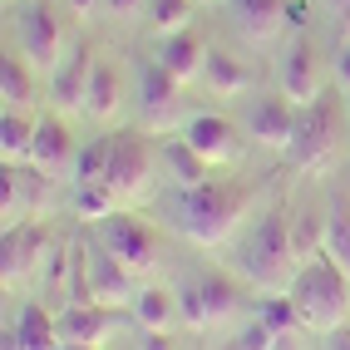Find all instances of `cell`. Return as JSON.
<instances>
[{
    "instance_id": "52a82bcc",
    "label": "cell",
    "mask_w": 350,
    "mask_h": 350,
    "mask_svg": "<svg viewBox=\"0 0 350 350\" xmlns=\"http://www.w3.org/2000/svg\"><path fill=\"white\" fill-rule=\"evenodd\" d=\"M178 311H183V321H188L193 331L217 325L227 316H237V286H232L222 271H207V276H198V282L178 286Z\"/></svg>"
},
{
    "instance_id": "cb8c5ba5",
    "label": "cell",
    "mask_w": 350,
    "mask_h": 350,
    "mask_svg": "<svg viewBox=\"0 0 350 350\" xmlns=\"http://www.w3.org/2000/svg\"><path fill=\"white\" fill-rule=\"evenodd\" d=\"M173 321H178V291L144 286L133 296V325L138 331H173Z\"/></svg>"
},
{
    "instance_id": "ab89813d",
    "label": "cell",
    "mask_w": 350,
    "mask_h": 350,
    "mask_svg": "<svg viewBox=\"0 0 350 350\" xmlns=\"http://www.w3.org/2000/svg\"><path fill=\"white\" fill-rule=\"evenodd\" d=\"M345 109H350V99H345Z\"/></svg>"
},
{
    "instance_id": "5b68a950",
    "label": "cell",
    "mask_w": 350,
    "mask_h": 350,
    "mask_svg": "<svg viewBox=\"0 0 350 350\" xmlns=\"http://www.w3.org/2000/svg\"><path fill=\"white\" fill-rule=\"evenodd\" d=\"M99 247H104L109 256H119L133 276L153 271V267H158V252H163L158 232H153L144 217L124 213V207H113L109 217H99Z\"/></svg>"
},
{
    "instance_id": "9c48e42d",
    "label": "cell",
    "mask_w": 350,
    "mask_h": 350,
    "mask_svg": "<svg viewBox=\"0 0 350 350\" xmlns=\"http://www.w3.org/2000/svg\"><path fill=\"white\" fill-rule=\"evenodd\" d=\"M55 321H59L64 345H104V340L129 321V311L104 306V301H84V306H75V301H69V306H64Z\"/></svg>"
},
{
    "instance_id": "e575fe53",
    "label": "cell",
    "mask_w": 350,
    "mask_h": 350,
    "mask_svg": "<svg viewBox=\"0 0 350 350\" xmlns=\"http://www.w3.org/2000/svg\"><path fill=\"white\" fill-rule=\"evenodd\" d=\"M325 350H350V325H345V321L325 331Z\"/></svg>"
},
{
    "instance_id": "f1b7e54d",
    "label": "cell",
    "mask_w": 350,
    "mask_h": 350,
    "mask_svg": "<svg viewBox=\"0 0 350 350\" xmlns=\"http://www.w3.org/2000/svg\"><path fill=\"white\" fill-rule=\"evenodd\" d=\"M256 316H262L276 336H286V331H296V325H306V321H301V311H296V301H291L286 291H271V296H262Z\"/></svg>"
},
{
    "instance_id": "5bb4252c",
    "label": "cell",
    "mask_w": 350,
    "mask_h": 350,
    "mask_svg": "<svg viewBox=\"0 0 350 350\" xmlns=\"http://www.w3.org/2000/svg\"><path fill=\"white\" fill-rule=\"evenodd\" d=\"M178 89H183V79H173L158 59L138 64V104H144V119L153 129H168V119L178 113Z\"/></svg>"
},
{
    "instance_id": "9a60e30c",
    "label": "cell",
    "mask_w": 350,
    "mask_h": 350,
    "mask_svg": "<svg viewBox=\"0 0 350 350\" xmlns=\"http://www.w3.org/2000/svg\"><path fill=\"white\" fill-rule=\"evenodd\" d=\"M44 252H50V237H44V227L35 217L5 227V247H0V276L5 282H20L35 262H44Z\"/></svg>"
},
{
    "instance_id": "8fae6325",
    "label": "cell",
    "mask_w": 350,
    "mask_h": 350,
    "mask_svg": "<svg viewBox=\"0 0 350 350\" xmlns=\"http://www.w3.org/2000/svg\"><path fill=\"white\" fill-rule=\"evenodd\" d=\"M331 144H336V119L331 109H325L321 99L301 104V119H296V138H291V163H301V168H316V163L331 158Z\"/></svg>"
},
{
    "instance_id": "7c38bea8",
    "label": "cell",
    "mask_w": 350,
    "mask_h": 350,
    "mask_svg": "<svg viewBox=\"0 0 350 350\" xmlns=\"http://www.w3.org/2000/svg\"><path fill=\"white\" fill-rule=\"evenodd\" d=\"M276 79H282V94H286L291 104L321 99V59H316V44H311L306 35L286 44L282 64H276Z\"/></svg>"
},
{
    "instance_id": "d6986e66",
    "label": "cell",
    "mask_w": 350,
    "mask_h": 350,
    "mask_svg": "<svg viewBox=\"0 0 350 350\" xmlns=\"http://www.w3.org/2000/svg\"><path fill=\"white\" fill-rule=\"evenodd\" d=\"M158 64L168 69L173 79H202V64H207V44L198 30H173V35H163L158 44Z\"/></svg>"
},
{
    "instance_id": "7402d4cb",
    "label": "cell",
    "mask_w": 350,
    "mask_h": 350,
    "mask_svg": "<svg viewBox=\"0 0 350 350\" xmlns=\"http://www.w3.org/2000/svg\"><path fill=\"white\" fill-rule=\"evenodd\" d=\"M286 20V0H232V25L247 40H271Z\"/></svg>"
},
{
    "instance_id": "ba28073f",
    "label": "cell",
    "mask_w": 350,
    "mask_h": 350,
    "mask_svg": "<svg viewBox=\"0 0 350 350\" xmlns=\"http://www.w3.org/2000/svg\"><path fill=\"white\" fill-rule=\"evenodd\" d=\"M20 55L35 64V75H55V64L64 59V30L50 5H25V15H20Z\"/></svg>"
},
{
    "instance_id": "7a4b0ae2",
    "label": "cell",
    "mask_w": 350,
    "mask_h": 350,
    "mask_svg": "<svg viewBox=\"0 0 350 350\" xmlns=\"http://www.w3.org/2000/svg\"><path fill=\"white\" fill-rule=\"evenodd\" d=\"M237 267H242L247 282L262 286V291H286L291 286V276H296V232H291L286 207H271V213L256 217V227L242 237Z\"/></svg>"
},
{
    "instance_id": "3957f363",
    "label": "cell",
    "mask_w": 350,
    "mask_h": 350,
    "mask_svg": "<svg viewBox=\"0 0 350 350\" xmlns=\"http://www.w3.org/2000/svg\"><path fill=\"white\" fill-rule=\"evenodd\" d=\"M286 296L296 301V311L311 331H331V325H340L350 316V276L336 267V256H325V252H316L311 262L296 267Z\"/></svg>"
},
{
    "instance_id": "83f0119b",
    "label": "cell",
    "mask_w": 350,
    "mask_h": 350,
    "mask_svg": "<svg viewBox=\"0 0 350 350\" xmlns=\"http://www.w3.org/2000/svg\"><path fill=\"white\" fill-rule=\"evenodd\" d=\"M109 153H113V138H89V144L75 153V183L79 188H89V183H104V173H109Z\"/></svg>"
},
{
    "instance_id": "f546056e",
    "label": "cell",
    "mask_w": 350,
    "mask_h": 350,
    "mask_svg": "<svg viewBox=\"0 0 350 350\" xmlns=\"http://www.w3.org/2000/svg\"><path fill=\"white\" fill-rule=\"evenodd\" d=\"M148 25L158 35H173V30H188V15H193V0H148Z\"/></svg>"
},
{
    "instance_id": "e0dca14e",
    "label": "cell",
    "mask_w": 350,
    "mask_h": 350,
    "mask_svg": "<svg viewBox=\"0 0 350 350\" xmlns=\"http://www.w3.org/2000/svg\"><path fill=\"white\" fill-rule=\"evenodd\" d=\"M89 75H94V55H89V44H69L64 59L55 64V75H50V99L59 109H84Z\"/></svg>"
},
{
    "instance_id": "30bf717a",
    "label": "cell",
    "mask_w": 350,
    "mask_h": 350,
    "mask_svg": "<svg viewBox=\"0 0 350 350\" xmlns=\"http://www.w3.org/2000/svg\"><path fill=\"white\" fill-rule=\"evenodd\" d=\"M296 119H301V104H291L286 94H256L247 104V133L267 148H291Z\"/></svg>"
},
{
    "instance_id": "f35d334b",
    "label": "cell",
    "mask_w": 350,
    "mask_h": 350,
    "mask_svg": "<svg viewBox=\"0 0 350 350\" xmlns=\"http://www.w3.org/2000/svg\"><path fill=\"white\" fill-rule=\"evenodd\" d=\"M64 350H99V345H64Z\"/></svg>"
},
{
    "instance_id": "ffe728a7",
    "label": "cell",
    "mask_w": 350,
    "mask_h": 350,
    "mask_svg": "<svg viewBox=\"0 0 350 350\" xmlns=\"http://www.w3.org/2000/svg\"><path fill=\"white\" fill-rule=\"evenodd\" d=\"M119 99H124V75L113 59H94V75H89V89H84V113L89 119H113L119 113Z\"/></svg>"
},
{
    "instance_id": "d6a6232c",
    "label": "cell",
    "mask_w": 350,
    "mask_h": 350,
    "mask_svg": "<svg viewBox=\"0 0 350 350\" xmlns=\"http://www.w3.org/2000/svg\"><path fill=\"white\" fill-rule=\"evenodd\" d=\"M133 350H178V340H173V331H144Z\"/></svg>"
},
{
    "instance_id": "2e32d148",
    "label": "cell",
    "mask_w": 350,
    "mask_h": 350,
    "mask_svg": "<svg viewBox=\"0 0 350 350\" xmlns=\"http://www.w3.org/2000/svg\"><path fill=\"white\" fill-rule=\"evenodd\" d=\"M75 153L79 144L69 138V124L59 119V113H50V119H35V144H30V163L40 173H69L75 168Z\"/></svg>"
},
{
    "instance_id": "d4e9b609",
    "label": "cell",
    "mask_w": 350,
    "mask_h": 350,
    "mask_svg": "<svg viewBox=\"0 0 350 350\" xmlns=\"http://www.w3.org/2000/svg\"><path fill=\"white\" fill-rule=\"evenodd\" d=\"M321 252H325V256H336V267L350 276V202H345V198H331V207H325Z\"/></svg>"
},
{
    "instance_id": "ac0fdd59",
    "label": "cell",
    "mask_w": 350,
    "mask_h": 350,
    "mask_svg": "<svg viewBox=\"0 0 350 350\" xmlns=\"http://www.w3.org/2000/svg\"><path fill=\"white\" fill-rule=\"evenodd\" d=\"M5 350H64V336H59V321L44 316V306H20L15 325L5 331Z\"/></svg>"
},
{
    "instance_id": "4dcf8cb0",
    "label": "cell",
    "mask_w": 350,
    "mask_h": 350,
    "mask_svg": "<svg viewBox=\"0 0 350 350\" xmlns=\"http://www.w3.org/2000/svg\"><path fill=\"white\" fill-rule=\"evenodd\" d=\"M113 207H119V202H113V193L104 188V183H89V188H79V193H75V213H79V217H89V222L109 217Z\"/></svg>"
},
{
    "instance_id": "d590c367",
    "label": "cell",
    "mask_w": 350,
    "mask_h": 350,
    "mask_svg": "<svg viewBox=\"0 0 350 350\" xmlns=\"http://www.w3.org/2000/svg\"><path fill=\"white\" fill-rule=\"evenodd\" d=\"M104 10L124 20V15H133V10H148V0H104Z\"/></svg>"
},
{
    "instance_id": "603a6c76",
    "label": "cell",
    "mask_w": 350,
    "mask_h": 350,
    "mask_svg": "<svg viewBox=\"0 0 350 350\" xmlns=\"http://www.w3.org/2000/svg\"><path fill=\"white\" fill-rule=\"evenodd\" d=\"M163 163H168V173H173L178 188H198V183L213 178V163H207L183 133L178 138H163Z\"/></svg>"
},
{
    "instance_id": "4316f807",
    "label": "cell",
    "mask_w": 350,
    "mask_h": 350,
    "mask_svg": "<svg viewBox=\"0 0 350 350\" xmlns=\"http://www.w3.org/2000/svg\"><path fill=\"white\" fill-rule=\"evenodd\" d=\"M30 144H35V119H25V109H5V119H0V153H5V163H25Z\"/></svg>"
},
{
    "instance_id": "277c9868",
    "label": "cell",
    "mask_w": 350,
    "mask_h": 350,
    "mask_svg": "<svg viewBox=\"0 0 350 350\" xmlns=\"http://www.w3.org/2000/svg\"><path fill=\"white\" fill-rule=\"evenodd\" d=\"M133 291V271L109 256L99 242L94 247H79V262H75V276H69V301L84 306V301H104V306H129Z\"/></svg>"
},
{
    "instance_id": "44dd1931",
    "label": "cell",
    "mask_w": 350,
    "mask_h": 350,
    "mask_svg": "<svg viewBox=\"0 0 350 350\" xmlns=\"http://www.w3.org/2000/svg\"><path fill=\"white\" fill-rule=\"evenodd\" d=\"M202 84L213 89L217 99H237L247 94V84H252V69L232 55V50H207V64H202Z\"/></svg>"
},
{
    "instance_id": "4fadbf2b",
    "label": "cell",
    "mask_w": 350,
    "mask_h": 350,
    "mask_svg": "<svg viewBox=\"0 0 350 350\" xmlns=\"http://www.w3.org/2000/svg\"><path fill=\"white\" fill-rule=\"evenodd\" d=\"M183 138L213 163H232L237 158V148H242V129L232 124V119H222V113H193L188 124H183Z\"/></svg>"
},
{
    "instance_id": "836d02e7",
    "label": "cell",
    "mask_w": 350,
    "mask_h": 350,
    "mask_svg": "<svg viewBox=\"0 0 350 350\" xmlns=\"http://www.w3.org/2000/svg\"><path fill=\"white\" fill-rule=\"evenodd\" d=\"M336 84H340L345 94H350V40H345L340 50H336Z\"/></svg>"
},
{
    "instance_id": "8992f818",
    "label": "cell",
    "mask_w": 350,
    "mask_h": 350,
    "mask_svg": "<svg viewBox=\"0 0 350 350\" xmlns=\"http://www.w3.org/2000/svg\"><path fill=\"white\" fill-rule=\"evenodd\" d=\"M148 173H153V148L144 133H113V153H109V173H104V188L113 193V202H129L148 188Z\"/></svg>"
},
{
    "instance_id": "1f68e13d",
    "label": "cell",
    "mask_w": 350,
    "mask_h": 350,
    "mask_svg": "<svg viewBox=\"0 0 350 350\" xmlns=\"http://www.w3.org/2000/svg\"><path fill=\"white\" fill-rule=\"evenodd\" d=\"M276 340H282V336H276L262 316H252V321L242 325V336H237V345H232V350H276Z\"/></svg>"
},
{
    "instance_id": "8d00e7d4",
    "label": "cell",
    "mask_w": 350,
    "mask_h": 350,
    "mask_svg": "<svg viewBox=\"0 0 350 350\" xmlns=\"http://www.w3.org/2000/svg\"><path fill=\"white\" fill-rule=\"evenodd\" d=\"M64 5L75 10V15H84V20H89V15H94V10L104 5V0H64Z\"/></svg>"
},
{
    "instance_id": "484cf974",
    "label": "cell",
    "mask_w": 350,
    "mask_h": 350,
    "mask_svg": "<svg viewBox=\"0 0 350 350\" xmlns=\"http://www.w3.org/2000/svg\"><path fill=\"white\" fill-rule=\"evenodd\" d=\"M0 99H5V109H25L35 99V64L25 55L0 59Z\"/></svg>"
},
{
    "instance_id": "6da1fadb",
    "label": "cell",
    "mask_w": 350,
    "mask_h": 350,
    "mask_svg": "<svg viewBox=\"0 0 350 350\" xmlns=\"http://www.w3.org/2000/svg\"><path fill=\"white\" fill-rule=\"evenodd\" d=\"M163 207H168L173 227H178L188 242L217 247L227 232L242 222V213H247V188L222 183V178H207V183H198V188H178Z\"/></svg>"
},
{
    "instance_id": "74e56055",
    "label": "cell",
    "mask_w": 350,
    "mask_h": 350,
    "mask_svg": "<svg viewBox=\"0 0 350 350\" xmlns=\"http://www.w3.org/2000/svg\"><path fill=\"white\" fill-rule=\"evenodd\" d=\"M325 5H331V10L340 15V25H350V0H325Z\"/></svg>"
}]
</instances>
